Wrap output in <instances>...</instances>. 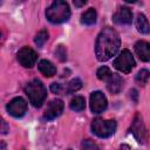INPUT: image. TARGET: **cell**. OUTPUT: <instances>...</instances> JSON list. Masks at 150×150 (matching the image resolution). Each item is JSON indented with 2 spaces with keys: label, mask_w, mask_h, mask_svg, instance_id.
Listing matches in <instances>:
<instances>
[{
  "label": "cell",
  "mask_w": 150,
  "mask_h": 150,
  "mask_svg": "<svg viewBox=\"0 0 150 150\" xmlns=\"http://www.w3.org/2000/svg\"><path fill=\"white\" fill-rule=\"evenodd\" d=\"M120 45L121 40L118 33L111 27H104L100 32L95 43V54L97 60L101 62L108 61L117 53Z\"/></svg>",
  "instance_id": "6da1fadb"
},
{
  "label": "cell",
  "mask_w": 150,
  "mask_h": 150,
  "mask_svg": "<svg viewBox=\"0 0 150 150\" xmlns=\"http://www.w3.org/2000/svg\"><path fill=\"white\" fill-rule=\"evenodd\" d=\"M46 16L52 23H62L69 19L70 8L66 1L57 0L46 9Z\"/></svg>",
  "instance_id": "7a4b0ae2"
},
{
  "label": "cell",
  "mask_w": 150,
  "mask_h": 150,
  "mask_svg": "<svg viewBox=\"0 0 150 150\" xmlns=\"http://www.w3.org/2000/svg\"><path fill=\"white\" fill-rule=\"evenodd\" d=\"M25 93L27 94L29 102L34 107H41L47 96V90L41 81L33 80L25 87Z\"/></svg>",
  "instance_id": "3957f363"
},
{
  "label": "cell",
  "mask_w": 150,
  "mask_h": 150,
  "mask_svg": "<svg viewBox=\"0 0 150 150\" xmlns=\"http://www.w3.org/2000/svg\"><path fill=\"white\" fill-rule=\"evenodd\" d=\"M116 127L117 124L115 120L95 118L91 123V131L100 138H107L115 134Z\"/></svg>",
  "instance_id": "277c9868"
},
{
  "label": "cell",
  "mask_w": 150,
  "mask_h": 150,
  "mask_svg": "<svg viewBox=\"0 0 150 150\" xmlns=\"http://www.w3.org/2000/svg\"><path fill=\"white\" fill-rule=\"evenodd\" d=\"M130 132L134 135V137L136 138V141L141 144H144L146 143V141L149 139V134H148V130L145 128V124L143 122V118L139 114H136L132 122H131V125H130Z\"/></svg>",
  "instance_id": "5b68a950"
},
{
  "label": "cell",
  "mask_w": 150,
  "mask_h": 150,
  "mask_svg": "<svg viewBox=\"0 0 150 150\" xmlns=\"http://www.w3.org/2000/svg\"><path fill=\"white\" fill-rule=\"evenodd\" d=\"M114 67L122 73H130L135 67V60L130 50L123 49L114 61Z\"/></svg>",
  "instance_id": "8992f818"
},
{
  "label": "cell",
  "mask_w": 150,
  "mask_h": 150,
  "mask_svg": "<svg viewBox=\"0 0 150 150\" xmlns=\"http://www.w3.org/2000/svg\"><path fill=\"white\" fill-rule=\"evenodd\" d=\"M16 57H18V61L19 63L22 66V67H26V68H32L36 60H38V54L34 49L29 48V47H22L18 54H16Z\"/></svg>",
  "instance_id": "52a82bcc"
},
{
  "label": "cell",
  "mask_w": 150,
  "mask_h": 150,
  "mask_svg": "<svg viewBox=\"0 0 150 150\" xmlns=\"http://www.w3.org/2000/svg\"><path fill=\"white\" fill-rule=\"evenodd\" d=\"M8 114L13 117H21L27 111V102L22 97L13 98L6 107Z\"/></svg>",
  "instance_id": "ba28073f"
},
{
  "label": "cell",
  "mask_w": 150,
  "mask_h": 150,
  "mask_svg": "<svg viewBox=\"0 0 150 150\" xmlns=\"http://www.w3.org/2000/svg\"><path fill=\"white\" fill-rule=\"evenodd\" d=\"M107 98L101 91H94L90 95V110L94 114H101L107 108Z\"/></svg>",
  "instance_id": "9c48e42d"
},
{
  "label": "cell",
  "mask_w": 150,
  "mask_h": 150,
  "mask_svg": "<svg viewBox=\"0 0 150 150\" xmlns=\"http://www.w3.org/2000/svg\"><path fill=\"white\" fill-rule=\"evenodd\" d=\"M63 107H64V104H63L62 100L55 98V100L50 101V102L48 103L46 110H45L43 117H45L46 120H48V121L59 117V116L62 114V111H63Z\"/></svg>",
  "instance_id": "30bf717a"
},
{
  "label": "cell",
  "mask_w": 150,
  "mask_h": 150,
  "mask_svg": "<svg viewBox=\"0 0 150 150\" xmlns=\"http://www.w3.org/2000/svg\"><path fill=\"white\" fill-rule=\"evenodd\" d=\"M112 21L116 25H130L132 21V13L128 7H121L112 15Z\"/></svg>",
  "instance_id": "8fae6325"
},
{
  "label": "cell",
  "mask_w": 150,
  "mask_h": 150,
  "mask_svg": "<svg viewBox=\"0 0 150 150\" xmlns=\"http://www.w3.org/2000/svg\"><path fill=\"white\" fill-rule=\"evenodd\" d=\"M123 83L124 81L118 74H111L107 80V89L111 94H118L123 88Z\"/></svg>",
  "instance_id": "7c38bea8"
},
{
  "label": "cell",
  "mask_w": 150,
  "mask_h": 150,
  "mask_svg": "<svg viewBox=\"0 0 150 150\" xmlns=\"http://www.w3.org/2000/svg\"><path fill=\"white\" fill-rule=\"evenodd\" d=\"M135 52L137 54V56L144 61V62H149L150 61V43L146 41H138L135 45Z\"/></svg>",
  "instance_id": "4fadbf2b"
},
{
  "label": "cell",
  "mask_w": 150,
  "mask_h": 150,
  "mask_svg": "<svg viewBox=\"0 0 150 150\" xmlns=\"http://www.w3.org/2000/svg\"><path fill=\"white\" fill-rule=\"evenodd\" d=\"M39 70H40V73L41 74H43L45 76H47V77H52V76H54L55 74H56V68H55V66L50 62V61H48V60H41L40 62H39Z\"/></svg>",
  "instance_id": "5bb4252c"
},
{
  "label": "cell",
  "mask_w": 150,
  "mask_h": 150,
  "mask_svg": "<svg viewBox=\"0 0 150 150\" xmlns=\"http://www.w3.org/2000/svg\"><path fill=\"white\" fill-rule=\"evenodd\" d=\"M136 28L139 33L142 34H148L150 32V25L148 22V19L145 18V15L143 14H138L137 19H136Z\"/></svg>",
  "instance_id": "9a60e30c"
},
{
  "label": "cell",
  "mask_w": 150,
  "mask_h": 150,
  "mask_svg": "<svg viewBox=\"0 0 150 150\" xmlns=\"http://www.w3.org/2000/svg\"><path fill=\"white\" fill-rule=\"evenodd\" d=\"M96 22V11L94 8H89L81 15V23L86 26H91Z\"/></svg>",
  "instance_id": "2e32d148"
},
{
  "label": "cell",
  "mask_w": 150,
  "mask_h": 150,
  "mask_svg": "<svg viewBox=\"0 0 150 150\" xmlns=\"http://www.w3.org/2000/svg\"><path fill=\"white\" fill-rule=\"evenodd\" d=\"M69 105H70V109L74 111H82L86 108V100L83 96H75L70 101Z\"/></svg>",
  "instance_id": "e0dca14e"
},
{
  "label": "cell",
  "mask_w": 150,
  "mask_h": 150,
  "mask_svg": "<svg viewBox=\"0 0 150 150\" xmlns=\"http://www.w3.org/2000/svg\"><path fill=\"white\" fill-rule=\"evenodd\" d=\"M149 79H150V71L146 70V69H141V70L137 73L135 80H136V82H137L139 86H144V84H146V82H148Z\"/></svg>",
  "instance_id": "ac0fdd59"
},
{
  "label": "cell",
  "mask_w": 150,
  "mask_h": 150,
  "mask_svg": "<svg viewBox=\"0 0 150 150\" xmlns=\"http://www.w3.org/2000/svg\"><path fill=\"white\" fill-rule=\"evenodd\" d=\"M81 87H82V82H81V80H80V79H73V80L67 84L66 93H67V94L75 93V91H77Z\"/></svg>",
  "instance_id": "d6986e66"
},
{
  "label": "cell",
  "mask_w": 150,
  "mask_h": 150,
  "mask_svg": "<svg viewBox=\"0 0 150 150\" xmlns=\"http://www.w3.org/2000/svg\"><path fill=\"white\" fill-rule=\"evenodd\" d=\"M48 40V32L46 29H42L40 30L36 35H35V39H34V42L38 47H42L45 45V42Z\"/></svg>",
  "instance_id": "ffe728a7"
},
{
  "label": "cell",
  "mask_w": 150,
  "mask_h": 150,
  "mask_svg": "<svg viewBox=\"0 0 150 150\" xmlns=\"http://www.w3.org/2000/svg\"><path fill=\"white\" fill-rule=\"evenodd\" d=\"M96 75H97V79H98V80L104 81V80H108V79L110 77L111 73H110V69H109L107 66H102L101 68H98Z\"/></svg>",
  "instance_id": "44dd1931"
},
{
  "label": "cell",
  "mask_w": 150,
  "mask_h": 150,
  "mask_svg": "<svg viewBox=\"0 0 150 150\" xmlns=\"http://www.w3.org/2000/svg\"><path fill=\"white\" fill-rule=\"evenodd\" d=\"M81 149L82 150H98L97 144L91 141V139H84L81 144Z\"/></svg>",
  "instance_id": "7402d4cb"
},
{
  "label": "cell",
  "mask_w": 150,
  "mask_h": 150,
  "mask_svg": "<svg viewBox=\"0 0 150 150\" xmlns=\"http://www.w3.org/2000/svg\"><path fill=\"white\" fill-rule=\"evenodd\" d=\"M55 55L59 57L60 61H64V60L67 59V52H66V48H64L62 45L57 46V47H56V50H55Z\"/></svg>",
  "instance_id": "603a6c76"
},
{
  "label": "cell",
  "mask_w": 150,
  "mask_h": 150,
  "mask_svg": "<svg viewBox=\"0 0 150 150\" xmlns=\"http://www.w3.org/2000/svg\"><path fill=\"white\" fill-rule=\"evenodd\" d=\"M50 90L53 93H55V94H59L61 91V84H59V83H52L50 84Z\"/></svg>",
  "instance_id": "cb8c5ba5"
},
{
  "label": "cell",
  "mask_w": 150,
  "mask_h": 150,
  "mask_svg": "<svg viewBox=\"0 0 150 150\" xmlns=\"http://www.w3.org/2000/svg\"><path fill=\"white\" fill-rule=\"evenodd\" d=\"M9 130V128L7 127V124H6V122L2 120V122H1V134H7V131Z\"/></svg>",
  "instance_id": "d4e9b609"
},
{
  "label": "cell",
  "mask_w": 150,
  "mask_h": 150,
  "mask_svg": "<svg viewBox=\"0 0 150 150\" xmlns=\"http://www.w3.org/2000/svg\"><path fill=\"white\" fill-rule=\"evenodd\" d=\"M118 150H131V149H130V146H129L128 144H122V145L118 148Z\"/></svg>",
  "instance_id": "484cf974"
},
{
  "label": "cell",
  "mask_w": 150,
  "mask_h": 150,
  "mask_svg": "<svg viewBox=\"0 0 150 150\" xmlns=\"http://www.w3.org/2000/svg\"><path fill=\"white\" fill-rule=\"evenodd\" d=\"M84 4H86V1H84V0H83V1H76V0L74 1V5H75V6H77V7H81V6H83Z\"/></svg>",
  "instance_id": "4316f807"
},
{
  "label": "cell",
  "mask_w": 150,
  "mask_h": 150,
  "mask_svg": "<svg viewBox=\"0 0 150 150\" xmlns=\"http://www.w3.org/2000/svg\"><path fill=\"white\" fill-rule=\"evenodd\" d=\"M2 150H5V144L2 143Z\"/></svg>",
  "instance_id": "83f0119b"
}]
</instances>
